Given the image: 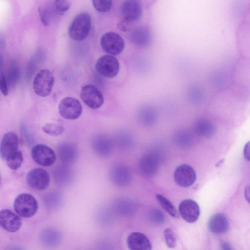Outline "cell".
Segmentation results:
<instances>
[{"mask_svg":"<svg viewBox=\"0 0 250 250\" xmlns=\"http://www.w3.org/2000/svg\"><path fill=\"white\" fill-rule=\"evenodd\" d=\"M100 43L103 49L112 56L121 53L125 45L123 38L114 32H108L104 34L101 38Z\"/></svg>","mask_w":250,"mask_h":250,"instance_id":"obj_4","label":"cell"},{"mask_svg":"<svg viewBox=\"0 0 250 250\" xmlns=\"http://www.w3.org/2000/svg\"><path fill=\"white\" fill-rule=\"evenodd\" d=\"M54 177L56 182L61 186L69 184L72 179V173L66 166H59L54 169Z\"/></svg>","mask_w":250,"mask_h":250,"instance_id":"obj_25","label":"cell"},{"mask_svg":"<svg viewBox=\"0 0 250 250\" xmlns=\"http://www.w3.org/2000/svg\"><path fill=\"white\" fill-rule=\"evenodd\" d=\"M6 250H24L22 247L16 246L12 245L8 247Z\"/></svg>","mask_w":250,"mask_h":250,"instance_id":"obj_40","label":"cell"},{"mask_svg":"<svg viewBox=\"0 0 250 250\" xmlns=\"http://www.w3.org/2000/svg\"><path fill=\"white\" fill-rule=\"evenodd\" d=\"M33 160L38 165L43 167L53 165L56 160L54 150L50 147L42 144H37L31 149Z\"/></svg>","mask_w":250,"mask_h":250,"instance_id":"obj_7","label":"cell"},{"mask_svg":"<svg viewBox=\"0 0 250 250\" xmlns=\"http://www.w3.org/2000/svg\"><path fill=\"white\" fill-rule=\"evenodd\" d=\"M160 155L157 152H152L143 156L139 162V169L143 176L151 178L158 172Z\"/></svg>","mask_w":250,"mask_h":250,"instance_id":"obj_8","label":"cell"},{"mask_svg":"<svg viewBox=\"0 0 250 250\" xmlns=\"http://www.w3.org/2000/svg\"><path fill=\"white\" fill-rule=\"evenodd\" d=\"M173 176L176 184L182 188L191 186L196 179V173L194 168L188 164L178 166L175 169Z\"/></svg>","mask_w":250,"mask_h":250,"instance_id":"obj_12","label":"cell"},{"mask_svg":"<svg viewBox=\"0 0 250 250\" xmlns=\"http://www.w3.org/2000/svg\"><path fill=\"white\" fill-rule=\"evenodd\" d=\"M43 131L46 134L57 136L62 134L64 131L63 126L54 123H46L42 126Z\"/></svg>","mask_w":250,"mask_h":250,"instance_id":"obj_30","label":"cell"},{"mask_svg":"<svg viewBox=\"0 0 250 250\" xmlns=\"http://www.w3.org/2000/svg\"><path fill=\"white\" fill-rule=\"evenodd\" d=\"M164 236L166 243L170 249H174L176 246V238L173 230L170 228L165 229Z\"/></svg>","mask_w":250,"mask_h":250,"instance_id":"obj_32","label":"cell"},{"mask_svg":"<svg viewBox=\"0 0 250 250\" xmlns=\"http://www.w3.org/2000/svg\"><path fill=\"white\" fill-rule=\"evenodd\" d=\"M39 240L44 247L53 249L57 247L61 243L62 234L57 229L53 227H48L41 232Z\"/></svg>","mask_w":250,"mask_h":250,"instance_id":"obj_18","label":"cell"},{"mask_svg":"<svg viewBox=\"0 0 250 250\" xmlns=\"http://www.w3.org/2000/svg\"><path fill=\"white\" fill-rule=\"evenodd\" d=\"M95 68L101 76L112 78L115 77L120 70V63L114 56L106 55L101 56L97 60Z\"/></svg>","mask_w":250,"mask_h":250,"instance_id":"obj_5","label":"cell"},{"mask_svg":"<svg viewBox=\"0 0 250 250\" xmlns=\"http://www.w3.org/2000/svg\"><path fill=\"white\" fill-rule=\"evenodd\" d=\"M91 25L90 15L86 12L77 15L73 20L68 28L70 38L77 41H81L88 35Z\"/></svg>","mask_w":250,"mask_h":250,"instance_id":"obj_1","label":"cell"},{"mask_svg":"<svg viewBox=\"0 0 250 250\" xmlns=\"http://www.w3.org/2000/svg\"><path fill=\"white\" fill-rule=\"evenodd\" d=\"M244 194L246 200L250 204V184L247 185L246 187Z\"/></svg>","mask_w":250,"mask_h":250,"instance_id":"obj_38","label":"cell"},{"mask_svg":"<svg viewBox=\"0 0 250 250\" xmlns=\"http://www.w3.org/2000/svg\"><path fill=\"white\" fill-rule=\"evenodd\" d=\"M194 132L198 135L206 138H210L214 135L216 127L210 120L201 118L198 119L193 126Z\"/></svg>","mask_w":250,"mask_h":250,"instance_id":"obj_23","label":"cell"},{"mask_svg":"<svg viewBox=\"0 0 250 250\" xmlns=\"http://www.w3.org/2000/svg\"><path fill=\"white\" fill-rule=\"evenodd\" d=\"M156 197L161 207L173 217H178L176 208L168 199L161 194H157Z\"/></svg>","mask_w":250,"mask_h":250,"instance_id":"obj_28","label":"cell"},{"mask_svg":"<svg viewBox=\"0 0 250 250\" xmlns=\"http://www.w3.org/2000/svg\"><path fill=\"white\" fill-rule=\"evenodd\" d=\"M178 209L182 217L189 223L196 221L200 213L198 203L190 199L182 201L179 204Z\"/></svg>","mask_w":250,"mask_h":250,"instance_id":"obj_14","label":"cell"},{"mask_svg":"<svg viewBox=\"0 0 250 250\" xmlns=\"http://www.w3.org/2000/svg\"><path fill=\"white\" fill-rule=\"evenodd\" d=\"M110 178L112 183L118 187H125L131 182L132 176L129 169L124 165L114 167L110 172Z\"/></svg>","mask_w":250,"mask_h":250,"instance_id":"obj_16","label":"cell"},{"mask_svg":"<svg viewBox=\"0 0 250 250\" xmlns=\"http://www.w3.org/2000/svg\"><path fill=\"white\" fill-rule=\"evenodd\" d=\"M26 180L31 188L40 191L46 189L50 183L48 172L42 168H35L29 171Z\"/></svg>","mask_w":250,"mask_h":250,"instance_id":"obj_11","label":"cell"},{"mask_svg":"<svg viewBox=\"0 0 250 250\" xmlns=\"http://www.w3.org/2000/svg\"><path fill=\"white\" fill-rule=\"evenodd\" d=\"M22 225V222L19 215L8 209L0 211V225L5 230L9 232L18 231Z\"/></svg>","mask_w":250,"mask_h":250,"instance_id":"obj_13","label":"cell"},{"mask_svg":"<svg viewBox=\"0 0 250 250\" xmlns=\"http://www.w3.org/2000/svg\"><path fill=\"white\" fill-rule=\"evenodd\" d=\"M130 39L135 44L145 47L148 45L151 40V34L149 28L140 26L134 28L130 33Z\"/></svg>","mask_w":250,"mask_h":250,"instance_id":"obj_21","label":"cell"},{"mask_svg":"<svg viewBox=\"0 0 250 250\" xmlns=\"http://www.w3.org/2000/svg\"><path fill=\"white\" fill-rule=\"evenodd\" d=\"M82 110V106L80 101L73 97L64 98L59 105L60 115L67 120L78 119L81 115Z\"/></svg>","mask_w":250,"mask_h":250,"instance_id":"obj_6","label":"cell"},{"mask_svg":"<svg viewBox=\"0 0 250 250\" xmlns=\"http://www.w3.org/2000/svg\"><path fill=\"white\" fill-rule=\"evenodd\" d=\"M140 122L145 126H151L156 122L157 114L153 108L149 106L142 107L138 112Z\"/></svg>","mask_w":250,"mask_h":250,"instance_id":"obj_26","label":"cell"},{"mask_svg":"<svg viewBox=\"0 0 250 250\" xmlns=\"http://www.w3.org/2000/svg\"><path fill=\"white\" fill-rule=\"evenodd\" d=\"M0 89L4 96H6L8 94V88L6 78L3 74H1L0 76Z\"/></svg>","mask_w":250,"mask_h":250,"instance_id":"obj_35","label":"cell"},{"mask_svg":"<svg viewBox=\"0 0 250 250\" xmlns=\"http://www.w3.org/2000/svg\"><path fill=\"white\" fill-rule=\"evenodd\" d=\"M80 96L84 104L92 109L100 108L104 103L101 91L95 85L86 84L81 89Z\"/></svg>","mask_w":250,"mask_h":250,"instance_id":"obj_9","label":"cell"},{"mask_svg":"<svg viewBox=\"0 0 250 250\" xmlns=\"http://www.w3.org/2000/svg\"><path fill=\"white\" fill-rule=\"evenodd\" d=\"M13 207L15 212L20 216L28 218L33 216L38 209L37 200L28 193H21L15 198Z\"/></svg>","mask_w":250,"mask_h":250,"instance_id":"obj_2","label":"cell"},{"mask_svg":"<svg viewBox=\"0 0 250 250\" xmlns=\"http://www.w3.org/2000/svg\"><path fill=\"white\" fill-rule=\"evenodd\" d=\"M57 152L60 160L64 164H73L78 158V153L76 147L69 142L60 143L57 147Z\"/></svg>","mask_w":250,"mask_h":250,"instance_id":"obj_19","label":"cell"},{"mask_svg":"<svg viewBox=\"0 0 250 250\" xmlns=\"http://www.w3.org/2000/svg\"><path fill=\"white\" fill-rule=\"evenodd\" d=\"M19 151L17 134L13 132L5 133L1 139L0 145L1 157L6 162L15 156Z\"/></svg>","mask_w":250,"mask_h":250,"instance_id":"obj_10","label":"cell"},{"mask_svg":"<svg viewBox=\"0 0 250 250\" xmlns=\"http://www.w3.org/2000/svg\"><path fill=\"white\" fill-rule=\"evenodd\" d=\"M123 19L132 23L139 20L142 15V7L140 3L136 0L124 1L120 7Z\"/></svg>","mask_w":250,"mask_h":250,"instance_id":"obj_15","label":"cell"},{"mask_svg":"<svg viewBox=\"0 0 250 250\" xmlns=\"http://www.w3.org/2000/svg\"><path fill=\"white\" fill-rule=\"evenodd\" d=\"M70 5V2L67 0H56L52 1L51 7L54 13L62 15L69 9Z\"/></svg>","mask_w":250,"mask_h":250,"instance_id":"obj_29","label":"cell"},{"mask_svg":"<svg viewBox=\"0 0 250 250\" xmlns=\"http://www.w3.org/2000/svg\"><path fill=\"white\" fill-rule=\"evenodd\" d=\"M131 24L130 22L123 18L118 23V27L121 30L126 32L130 29Z\"/></svg>","mask_w":250,"mask_h":250,"instance_id":"obj_36","label":"cell"},{"mask_svg":"<svg viewBox=\"0 0 250 250\" xmlns=\"http://www.w3.org/2000/svg\"><path fill=\"white\" fill-rule=\"evenodd\" d=\"M128 247L130 250H151V244L143 233L134 232L130 233L127 239Z\"/></svg>","mask_w":250,"mask_h":250,"instance_id":"obj_20","label":"cell"},{"mask_svg":"<svg viewBox=\"0 0 250 250\" xmlns=\"http://www.w3.org/2000/svg\"><path fill=\"white\" fill-rule=\"evenodd\" d=\"M92 147L95 153L101 157H107L113 149L111 140L104 135H98L92 140Z\"/></svg>","mask_w":250,"mask_h":250,"instance_id":"obj_17","label":"cell"},{"mask_svg":"<svg viewBox=\"0 0 250 250\" xmlns=\"http://www.w3.org/2000/svg\"><path fill=\"white\" fill-rule=\"evenodd\" d=\"M208 227L214 233H223L229 229V223L226 216L221 213H216L209 218Z\"/></svg>","mask_w":250,"mask_h":250,"instance_id":"obj_22","label":"cell"},{"mask_svg":"<svg viewBox=\"0 0 250 250\" xmlns=\"http://www.w3.org/2000/svg\"><path fill=\"white\" fill-rule=\"evenodd\" d=\"M92 4L95 9L101 13L109 11L112 7V1L109 0H93Z\"/></svg>","mask_w":250,"mask_h":250,"instance_id":"obj_31","label":"cell"},{"mask_svg":"<svg viewBox=\"0 0 250 250\" xmlns=\"http://www.w3.org/2000/svg\"><path fill=\"white\" fill-rule=\"evenodd\" d=\"M243 155L245 159L250 161V141L244 146Z\"/></svg>","mask_w":250,"mask_h":250,"instance_id":"obj_37","label":"cell"},{"mask_svg":"<svg viewBox=\"0 0 250 250\" xmlns=\"http://www.w3.org/2000/svg\"><path fill=\"white\" fill-rule=\"evenodd\" d=\"M115 141L118 147L122 149L130 148L133 144V139L127 132L120 131L116 135Z\"/></svg>","mask_w":250,"mask_h":250,"instance_id":"obj_27","label":"cell"},{"mask_svg":"<svg viewBox=\"0 0 250 250\" xmlns=\"http://www.w3.org/2000/svg\"><path fill=\"white\" fill-rule=\"evenodd\" d=\"M173 141L179 147L187 148L191 146L194 141L193 134L185 129H180L173 135Z\"/></svg>","mask_w":250,"mask_h":250,"instance_id":"obj_24","label":"cell"},{"mask_svg":"<svg viewBox=\"0 0 250 250\" xmlns=\"http://www.w3.org/2000/svg\"><path fill=\"white\" fill-rule=\"evenodd\" d=\"M221 250H233L230 245L227 242H223L221 245Z\"/></svg>","mask_w":250,"mask_h":250,"instance_id":"obj_39","label":"cell"},{"mask_svg":"<svg viewBox=\"0 0 250 250\" xmlns=\"http://www.w3.org/2000/svg\"><path fill=\"white\" fill-rule=\"evenodd\" d=\"M39 12L42 23L45 26L49 24V13L47 8L43 6L39 7Z\"/></svg>","mask_w":250,"mask_h":250,"instance_id":"obj_34","label":"cell"},{"mask_svg":"<svg viewBox=\"0 0 250 250\" xmlns=\"http://www.w3.org/2000/svg\"><path fill=\"white\" fill-rule=\"evenodd\" d=\"M23 161V155L20 150L18 154L6 161L7 166L12 169L16 170L20 167Z\"/></svg>","mask_w":250,"mask_h":250,"instance_id":"obj_33","label":"cell"},{"mask_svg":"<svg viewBox=\"0 0 250 250\" xmlns=\"http://www.w3.org/2000/svg\"><path fill=\"white\" fill-rule=\"evenodd\" d=\"M54 83V77L49 70L43 69L35 76L33 87L36 94L39 96L45 97L51 93Z\"/></svg>","mask_w":250,"mask_h":250,"instance_id":"obj_3","label":"cell"}]
</instances>
